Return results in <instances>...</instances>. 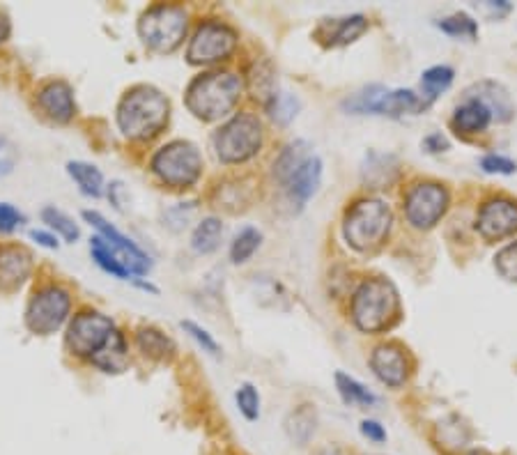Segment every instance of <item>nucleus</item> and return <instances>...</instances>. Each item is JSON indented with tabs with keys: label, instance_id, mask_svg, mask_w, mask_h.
<instances>
[{
	"label": "nucleus",
	"instance_id": "40",
	"mask_svg": "<svg viewBox=\"0 0 517 455\" xmlns=\"http://www.w3.org/2000/svg\"><path fill=\"white\" fill-rule=\"evenodd\" d=\"M17 148L7 141L5 136H0V177L10 175L14 171V166H17Z\"/></svg>",
	"mask_w": 517,
	"mask_h": 455
},
{
	"label": "nucleus",
	"instance_id": "37",
	"mask_svg": "<svg viewBox=\"0 0 517 455\" xmlns=\"http://www.w3.org/2000/svg\"><path fill=\"white\" fill-rule=\"evenodd\" d=\"M182 329L187 331V334H189L191 338H194V341H196L200 347H203L205 352L214 354V357H216V354H219V343L214 341L210 331L203 329L200 325H196V322H191V320H182Z\"/></svg>",
	"mask_w": 517,
	"mask_h": 455
},
{
	"label": "nucleus",
	"instance_id": "21",
	"mask_svg": "<svg viewBox=\"0 0 517 455\" xmlns=\"http://www.w3.org/2000/svg\"><path fill=\"white\" fill-rule=\"evenodd\" d=\"M492 115L485 106L474 97H467L453 115V127L462 131V134H478V131H485L490 125Z\"/></svg>",
	"mask_w": 517,
	"mask_h": 455
},
{
	"label": "nucleus",
	"instance_id": "26",
	"mask_svg": "<svg viewBox=\"0 0 517 455\" xmlns=\"http://www.w3.org/2000/svg\"><path fill=\"white\" fill-rule=\"evenodd\" d=\"M221 237H223V223L214 217H207L198 223L194 235H191V246H194V251L200 253V256H205V253H212L219 249Z\"/></svg>",
	"mask_w": 517,
	"mask_h": 455
},
{
	"label": "nucleus",
	"instance_id": "43",
	"mask_svg": "<svg viewBox=\"0 0 517 455\" xmlns=\"http://www.w3.org/2000/svg\"><path fill=\"white\" fill-rule=\"evenodd\" d=\"M423 145H426L428 152H446L449 150V141L442 134H430L426 141H423Z\"/></svg>",
	"mask_w": 517,
	"mask_h": 455
},
{
	"label": "nucleus",
	"instance_id": "2",
	"mask_svg": "<svg viewBox=\"0 0 517 455\" xmlns=\"http://www.w3.org/2000/svg\"><path fill=\"white\" fill-rule=\"evenodd\" d=\"M242 88V79L233 72L203 74L187 88V109L198 120H221L237 106Z\"/></svg>",
	"mask_w": 517,
	"mask_h": 455
},
{
	"label": "nucleus",
	"instance_id": "16",
	"mask_svg": "<svg viewBox=\"0 0 517 455\" xmlns=\"http://www.w3.org/2000/svg\"><path fill=\"white\" fill-rule=\"evenodd\" d=\"M37 106L46 115V118L58 122V125H67L74 118L76 104L74 92L65 81H53L37 92Z\"/></svg>",
	"mask_w": 517,
	"mask_h": 455
},
{
	"label": "nucleus",
	"instance_id": "42",
	"mask_svg": "<svg viewBox=\"0 0 517 455\" xmlns=\"http://www.w3.org/2000/svg\"><path fill=\"white\" fill-rule=\"evenodd\" d=\"M30 239H35L37 244L44 246V249H58L60 242L58 237L51 233V230H30Z\"/></svg>",
	"mask_w": 517,
	"mask_h": 455
},
{
	"label": "nucleus",
	"instance_id": "33",
	"mask_svg": "<svg viewBox=\"0 0 517 455\" xmlns=\"http://www.w3.org/2000/svg\"><path fill=\"white\" fill-rule=\"evenodd\" d=\"M299 111L297 97L288 95V92H274L272 99H267V113L269 118L279 125H288V122L295 118Z\"/></svg>",
	"mask_w": 517,
	"mask_h": 455
},
{
	"label": "nucleus",
	"instance_id": "32",
	"mask_svg": "<svg viewBox=\"0 0 517 455\" xmlns=\"http://www.w3.org/2000/svg\"><path fill=\"white\" fill-rule=\"evenodd\" d=\"M315 433V412L311 407H302L295 414L290 416L288 423V435L292 437V442H297L299 446L308 444V439Z\"/></svg>",
	"mask_w": 517,
	"mask_h": 455
},
{
	"label": "nucleus",
	"instance_id": "44",
	"mask_svg": "<svg viewBox=\"0 0 517 455\" xmlns=\"http://www.w3.org/2000/svg\"><path fill=\"white\" fill-rule=\"evenodd\" d=\"M12 33V26H10V19L5 17L3 12H0V44L7 42V37Z\"/></svg>",
	"mask_w": 517,
	"mask_h": 455
},
{
	"label": "nucleus",
	"instance_id": "6",
	"mask_svg": "<svg viewBox=\"0 0 517 455\" xmlns=\"http://www.w3.org/2000/svg\"><path fill=\"white\" fill-rule=\"evenodd\" d=\"M152 173L173 189H189L203 175V157L194 143L173 141L152 157Z\"/></svg>",
	"mask_w": 517,
	"mask_h": 455
},
{
	"label": "nucleus",
	"instance_id": "5",
	"mask_svg": "<svg viewBox=\"0 0 517 455\" xmlns=\"http://www.w3.org/2000/svg\"><path fill=\"white\" fill-rule=\"evenodd\" d=\"M189 17L180 5H154L138 21V33L145 46L157 53H171L184 42Z\"/></svg>",
	"mask_w": 517,
	"mask_h": 455
},
{
	"label": "nucleus",
	"instance_id": "31",
	"mask_svg": "<svg viewBox=\"0 0 517 455\" xmlns=\"http://www.w3.org/2000/svg\"><path fill=\"white\" fill-rule=\"evenodd\" d=\"M42 221L46 223V226H49V230L53 235H60L65 239V242H69V244H74L76 239H79V226H76V223L67 217L65 212H60V210H56V207H44L42 210Z\"/></svg>",
	"mask_w": 517,
	"mask_h": 455
},
{
	"label": "nucleus",
	"instance_id": "27",
	"mask_svg": "<svg viewBox=\"0 0 517 455\" xmlns=\"http://www.w3.org/2000/svg\"><path fill=\"white\" fill-rule=\"evenodd\" d=\"M455 72L449 65H435L423 72L421 76V90H423V99L428 104L435 102V99L451 88Z\"/></svg>",
	"mask_w": 517,
	"mask_h": 455
},
{
	"label": "nucleus",
	"instance_id": "39",
	"mask_svg": "<svg viewBox=\"0 0 517 455\" xmlns=\"http://www.w3.org/2000/svg\"><path fill=\"white\" fill-rule=\"evenodd\" d=\"M26 223V217L10 203H0V233H14Z\"/></svg>",
	"mask_w": 517,
	"mask_h": 455
},
{
	"label": "nucleus",
	"instance_id": "30",
	"mask_svg": "<svg viewBox=\"0 0 517 455\" xmlns=\"http://www.w3.org/2000/svg\"><path fill=\"white\" fill-rule=\"evenodd\" d=\"M260 242H262V233L258 228H251V226L242 228L235 235L233 244H230V260H233L235 265H242V262L249 260L253 253L258 251Z\"/></svg>",
	"mask_w": 517,
	"mask_h": 455
},
{
	"label": "nucleus",
	"instance_id": "35",
	"mask_svg": "<svg viewBox=\"0 0 517 455\" xmlns=\"http://www.w3.org/2000/svg\"><path fill=\"white\" fill-rule=\"evenodd\" d=\"M235 403L246 421L260 419V393L253 384H242V387L235 391Z\"/></svg>",
	"mask_w": 517,
	"mask_h": 455
},
{
	"label": "nucleus",
	"instance_id": "17",
	"mask_svg": "<svg viewBox=\"0 0 517 455\" xmlns=\"http://www.w3.org/2000/svg\"><path fill=\"white\" fill-rule=\"evenodd\" d=\"M33 272V258L21 246L0 249V290H17Z\"/></svg>",
	"mask_w": 517,
	"mask_h": 455
},
{
	"label": "nucleus",
	"instance_id": "45",
	"mask_svg": "<svg viewBox=\"0 0 517 455\" xmlns=\"http://www.w3.org/2000/svg\"><path fill=\"white\" fill-rule=\"evenodd\" d=\"M467 455H495V453H490V451H485V449H472Z\"/></svg>",
	"mask_w": 517,
	"mask_h": 455
},
{
	"label": "nucleus",
	"instance_id": "19",
	"mask_svg": "<svg viewBox=\"0 0 517 455\" xmlns=\"http://www.w3.org/2000/svg\"><path fill=\"white\" fill-rule=\"evenodd\" d=\"M368 30V21L364 14H352L343 19H327L315 30V37L327 46H345L352 44Z\"/></svg>",
	"mask_w": 517,
	"mask_h": 455
},
{
	"label": "nucleus",
	"instance_id": "28",
	"mask_svg": "<svg viewBox=\"0 0 517 455\" xmlns=\"http://www.w3.org/2000/svg\"><path fill=\"white\" fill-rule=\"evenodd\" d=\"M336 387L347 405L373 407L377 403V396L373 391H368L364 384L357 382L354 377L345 375V373H336Z\"/></svg>",
	"mask_w": 517,
	"mask_h": 455
},
{
	"label": "nucleus",
	"instance_id": "41",
	"mask_svg": "<svg viewBox=\"0 0 517 455\" xmlns=\"http://www.w3.org/2000/svg\"><path fill=\"white\" fill-rule=\"evenodd\" d=\"M359 430H361V435L368 439V442H373V444H384V442H387V430H384V426H382L380 421H373V419L361 421Z\"/></svg>",
	"mask_w": 517,
	"mask_h": 455
},
{
	"label": "nucleus",
	"instance_id": "11",
	"mask_svg": "<svg viewBox=\"0 0 517 455\" xmlns=\"http://www.w3.org/2000/svg\"><path fill=\"white\" fill-rule=\"evenodd\" d=\"M237 49V33L221 21H205L191 37L187 60L191 65H214L228 60Z\"/></svg>",
	"mask_w": 517,
	"mask_h": 455
},
{
	"label": "nucleus",
	"instance_id": "10",
	"mask_svg": "<svg viewBox=\"0 0 517 455\" xmlns=\"http://www.w3.org/2000/svg\"><path fill=\"white\" fill-rule=\"evenodd\" d=\"M115 334V325L99 311H81L69 322L65 345L79 359H95Z\"/></svg>",
	"mask_w": 517,
	"mask_h": 455
},
{
	"label": "nucleus",
	"instance_id": "15",
	"mask_svg": "<svg viewBox=\"0 0 517 455\" xmlns=\"http://www.w3.org/2000/svg\"><path fill=\"white\" fill-rule=\"evenodd\" d=\"M370 368L377 375V380L389 384V387H403L410 373V364H407V354L400 345L387 343L375 347L373 357H370Z\"/></svg>",
	"mask_w": 517,
	"mask_h": 455
},
{
	"label": "nucleus",
	"instance_id": "23",
	"mask_svg": "<svg viewBox=\"0 0 517 455\" xmlns=\"http://www.w3.org/2000/svg\"><path fill=\"white\" fill-rule=\"evenodd\" d=\"M67 173L83 196L99 198L104 194V175L97 166L86 164V161H69Z\"/></svg>",
	"mask_w": 517,
	"mask_h": 455
},
{
	"label": "nucleus",
	"instance_id": "36",
	"mask_svg": "<svg viewBox=\"0 0 517 455\" xmlns=\"http://www.w3.org/2000/svg\"><path fill=\"white\" fill-rule=\"evenodd\" d=\"M497 272L504 276L506 281L517 283V242L508 244L506 249H501L495 258Z\"/></svg>",
	"mask_w": 517,
	"mask_h": 455
},
{
	"label": "nucleus",
	"instance_id": "8",
	"mask_svg": "<svg viewBox=\"0 0 517 455\" xmlns=\"http://www.w3.org/2000/svg\"><path fill=\"white\" fill-rule=\"evenodd\" d=\"M428 102L412 90H387L384 86L364 88L343 104L350 113H370V115H389L400 118L407 113H421L428 109Z\"/></svg>",
	"mask_w": 517,
	"mask_h": 455
},
{
	"label": "nucleus",
	"instance_id": "34",
	"mask_svg": "<svg viewBox=\"0 0 517 455\" xmlns=\"http://www.w3.org/2000/svg\"><path fill=\"white\" fill-rule=\"evenodd\" d=\"M437 26L451 37H467V40H476L478 37V23L465 12L451 14V17L439 21Z\"/></svg>",
	"mask_w": 517,
	"mask_h": 455
},
{
	"label": "nucleus",
	"instance_id": "20",
	"mask_svg": "<svg viewBox=\"0 0 517 455\" xmlns=\"http://www.w3.org/2000/svg\"><path fill=\"white\" fill-rule=\"evenodd\" d=\"M467 97L478 99V102H481L485 109L490 111L492 118H497L499 122H508L515 115L511 95H508L504 86H499V83H495V81L476 83L474 88L467 90Z\"/></svg>",
	"mask_w": 517,
	"mask_h": 455
},
{
	"label": "nucleus",
	"instance_id": "7",
	"mask_svg": "<svg viewBox=\"0 0 517 455\" xmlns=\"http://www.w3.org/2000/svg\"><path fill=\"white\" fill-rule=\"evenodd\" d=\"M262 145V125L256 115L237 113L214 134V150L226 164H242L256 157Z\"/></svg>",
	"mask_w": 517,
	"mask_h": 455
},
{
	"label": "nucleus",
	"instance_id": "38",
	"mask_svg": "<svg viewBox=\"0 0 517 455\" xmlns=\"http://www.w3.org/2000/svg\"><path fill=\"white\" fill-rule=\"evenodd\" d=\"M481 168L485 173H499V175H513L517 171V164L511 159L501 157V154H485L481 159Z\"/></svg>",
	"mask_w": 517,
	"mask_h": 455
},
{
	"label": "nucleus",
	"instance_id": "13",
	"mask_svg": "<svg viewBox=\"0 0 517 455\" xmlns=\"http://www.w3.org/2000/svg\"><path fill=\"white\" fill-rule=\"evenodd\" d=\"M83 219H86L90 226L97 230L99 237H102L104 242L111 246V249L118 253L122 260H125V265L131 272V276H143V274L150 272L152 262H150L148 256H145V251L141 249V246H136L127 235H122L118 228H113L111 223H108L102 217V214L83 212Z\"/></svg>",
	"mask_w": 517,
	"mask_h": 455
},
{
	"label": "nucleus",
	"instance_id": "1",
	"mask_svg": "<svg viewBox=\"0 0 517 455\" xmlns=\"http://www.w3.org/2000/svg\"><path fill=\"white\" fill-rule=\"evenodd\" d=\"M171 104L166 95L152 86L129 90L118 106V127L131 141H150L168 125Z\"/></svg>",
	"mask_w": 517,
	"mask_h": 455
},
{
	"label": "nucleus",
	"instance_id": "12",
	"mask_svg": "<svg viewBox=\"0 0 517 455\" xmlns=\"http://www.w3.org/2000/svg\"><path fill=\"white\" fill-rule=\"evenodd\" d=\"M449 207V191L437 182H421L407 191L405 214L414 228L428 230L444 217Z\"/></svg>",
	"mask_w": 517,
	"mask_h": 455
},
{
	"label": "nucleus",
	"instance_id": "22",
	"mask_svg": "<svg viewBox=\"0 0 517 455\" xmlns=\"http://www.w3.org/2000/svg\"><path fill=\"white\" fill-rule=\"evenodd\" d=\"M92 366H97L104 373H122L129 364V354H127V343L125 336L120 334V329H115V334L111 336V341L106 343L102 352L97 354L95 359H90Z\"/></svg>",
	"mask_w": 517,
	"mask_h": 455
},
{
	"label": "nucleus",
	"instance_id": "14",
	"mask_svg": "<svg viewBox=\"0 0 517 455\" xmlns=\"http://www.w3.org/2000/svg\"><path fill=\"white\" fill-rule=\"evenodd\" d=\"M478 233L488 242H499L517 230V203L508 198H492L481 207L476 221Z\"/></svg>",
	"mask_w": 517,
	"mask_h": 455
},
{
	"label": "nucleus",
	"instance_id": "3",
	"mask_svg": "<svg viewBox=\"0 0 517 455\" xmlns=\"http://www.w3.org/2000/svg\"><path fill=\"white\" fill-rule=\"evenodd\" d=\"M398 290L387 279H368L352 297V320L366 334H380L398 320Z\"/></svg>",
	"mask_w": 517,
	"mask_h": 455
},
{
	"label": "nucleus",
	"instance_id": "4",
	"mask_svg": "<svg viewBox=\"0 0 517 455\" xmlns=\"http://www.w3.org/2000/svg\"><path fill=\"white\" fill-rule=\"evenodd\" d=\"M393 223L391 207L380 198H364L345 214L343 235L357 251H373L384 244Z\"/></svg>",
	"mask_w": 517,
	"mask_h": 455
},
{
	"label": "nucleus",
	"instance_id": "29",
	"mask_svg": "<svg viewBox=\"0 0 517 455\" xmlns=\"http://www.w3.org/2000/svg\"><path fill=\"white\" fill-rule=\"evenodd\" d=\"M308 157H311V154H308V143L295 141L292 145H288V148L281 152V157L276 159V164H274L276 177H279L281 182H285L292 173L297 171L299 166L304 164Z\"/></svg>",
	"mask_w": 517,
	"mask_h": 455
},
{
	"label": "nucleus",
	"instance_id": "18",
	"mask_svg": "<svg viewBox=\"0 0 517 455\" xmlns=\"http://www.w3.org/2000/svg\"><path fill=\"white\" fill-rule=\"evenodd\" d=\"M320 180H322V161L320 157L311 154V157H308L283 184L285 189H288V196L295 200L299 207H304L308 200L313 198L315 191H318Z\"/></svg>",
	"mask_w": 517,
	"mask_h": 455
},
{
	"label": "nucleus",
	"instance_id": "25",
	"mask_svg": "<svg viewBox=\"0 0 517 455\" xmlns=\"http://www.w3.org/2000/svg\"><path fill=\"white\" fill-rule=\"evenodd\" d=\"M136 343H138V347H141V352L145 354V357H150V359L166 361L175 354V345L171 338H168L166 334H161V331L154 327H145L138 331Z\"/></svg>",
	"mask_w": 517,
	"mask_h": 455
},
{
	"label": "nucleus",
	"instance_id": "9",
	"mask_svg": "<svg viewBox=\"0 0 517 455\" xmlns=\"http://www.w3.org/2000/svg\"><path fill=\"white\" fill-rule=\"evenodd\" d=\"M72 311V295L63 285H44L30 297L26 308V327L37 336H51L65 325Z\"/></svg>",
	"mask_w": 517,
	"mask_h": 455
},
{
	"label": "nucleus",
	"instance_id": "24",
	"mask_svg": "<svg viewBox=\"0 0 517 455\" xmlns=\"http://www.w3.org/2000/svg\"><path fill=\"white\" fill-rule=\"evenodd\" d=\"M90 256H92V260L97 262L99 267L104 269L106 274H111V276H115V279H129L131 276V272L127 269V265H125V260H122L118 253H115L111 246H108L102 237H92L90 239Z\"/></svg>",
	"mask_w": 517,
	"mask_h": 455
}]
</instances>
